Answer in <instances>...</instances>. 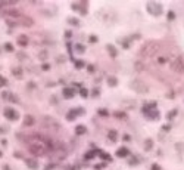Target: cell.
I'll return each instance as SVG.
<instances>
[{
	"mask_svg": "<svg viewBox=\"0 0 184 170\" xmlns=\"http://www.w3.org/2000/svg\"><path fill=\"white\" fill-rule=\"evenodd\" d=\"M163 62H167V59L165 58H159V64H163Z\"/></svg>",
	"mask_w": 184,
	"mask_h": 170,
	"instance_id": "32",
	"label": "cell"
},
{
	"mask_svg": "<svg viewBox=\"0 0 184 170\" xmlns=\"http://www.w3.org/2000/svg\"><path fill=\"white\" fill-rule=\"evenodd\" d=\"M131 87H133L137 93H147V90H149V87L146 86L145 81H141V80H139V79H136L131 81Z\"/></svg>",
	"mask_w": 184,
	"mask_h": 170,
	"instance_id": "3",
	"label": "cell"
},
{
	"mask_svg": "<svg viewBox=\"0 0 184 170\" xmlns=\"http://www.w3.org/2000/svg\"><path fill=\"white\" fill-rule=\"evenodd\" d=\"M152 169H153V170H159V169H161V167H159V166H158V164H153V166H152Z\"/></svg>",
	"mask_w": 184,
	"mask_h": 170,
	"instance_id": "31",
	"label": "cell"
},
{
	"mask_svg": "<svg viewBox=\"0 0 184 170\" xmlns=\"http://www.w3.org/2000/svg\"><path fill=\"white\" fill-rule=\"evenodd\" d=\"M156 52H158L156 43H153V41H147L146 45H143L141 51H140V55H141V56H152V55L156 53Z\"/></svg>",
	"mask_w": 184,
	"mask_h": 170,
	"instance_id": "2",
	"label": "cell"
},
{
	"mask_svg": "<svg viewBox=\"0 0 184 170\" xmlns=\"http://www.w3.org/2000/svg\"><path fill=\"white\" fill-rule=\"evenodd\" d=\"M81 95H83V98H87V95H89L87 89H81Z\"/></svg>",
	"mask_w": 184,
	"mask_h": 170,
	"instance_id": "26",
	"label": "cell"
},
{
	"mask_svg": "<svg viewBox=\"0 0 184 170\" xmlns=\"http://www.w3.org/2000/svg\"><path fill=\"white\" fill-rule=\"evenodd\" d=\"M0 155H2V153H0Z\"/></svg>",
	"mask_w": 184,
	"mask_h": 170,
	"instance_id": "34",
	"label": "cell"
},
{
	"mask_svg": "<svg viewBox=\"0 0 184 170\" xmlns=\"http://www.w3.org/2000/svg\"><path fill=\"white\" fill-rule=\"evenodd\" d=\"M46 126H49V127H53V129H59V126H58V123H55L53 121V119H46Z\"/></svg>",
	"mask_w": 184,
	"mask_h": 170,
	"instance_id": "10",
	"label": "cell"
},
{
	"mask_svg": "<svg viewBox=\"0 0 184 170\" xmlns=\"http://www.w3.org/2000/svg\"><path fill=\"white\" fill-rule=\"evenodd\" d=\"M90 41H93V43H94V41H96V36H90Z\"/></svg>",
	"mask_w": 184,
	"mask_h": 170,
	"instance_id": "33",
	"label": "cell"
},
{
	"mask_svg": "<svg viewBox=\"0 0 184 170\" xmlns=\"http://www.w3.org/2000/svg\"><path fill=\"white\" fill-rule=\"evenodd\" d=\"M117 155L118 157H127V155H128V149H127L125 147L119 148V149L117 151Z\"/></svg>",
	"mask_w": 184,
	"mask_h": 170,
	"instance_id": "9",
	"label": "cell"
},
{
	"mask_svg": "<svg viewBox=\"0 0 184 170\" xmlns=\"http://www.w3.org/2000/svg\"><path fill=\"white\" fill-rule=\"evenodd\" d=\"M108 83H109V85H111V86H117L118 80L115 79V77H112V75H111V77H108Z\"/></svg>",
	"mask_w": 184,
	"mask_h": 170,
	"instance_id": "17",
	"label": "cell"
},
{
	"mask_svg": "<svg viewBox=\"0 0 184 170\" xmlns=\"http://www.w3.org/2000/svg\"><path fill=\"white\" fill-rule=\"evenodd\" d=\"M30 151L35 155H46L47 154V145L43 141H31L30 142Z\"/></svg>",
	"mask_w": 184,
	"mask_h": 170,
	"instance_id": "1",
	"label": "cell"
},
{
	"mask_svg": "<svg viewBox=\"0 0 184 170\" xmlns=\"http://www.w3.org/2000/svg\"><path fill=\"white\" fill-rule=\"evenodd\" d=\"M25 164H27L30 169H37V167H39V163L33 158H27L25 160Z\"/></svg>",
	"mask_w": 184,
	"mask_h": 170,
	"instance_id": "7",
	"label": "cell"
},
{
	"mask_svg": "<svg viewBox=\"0 0 184 170\" xmlns=\"http://www.w3.org/2000/svg\"><path fill=\"white\" fill-rule=\"evenodd\" d=\"M147 11L150 12L152 15H159L162 12V6L156 5V3H147Z\"/></svg>",
	"mask_w": 184,
	"mask_h": 170,
	"instance_id": "6",
	"label": "cell"
},
{
	"mask_svg": "<svg viewBox=\"0 0 184 170\" xmlns=\"http://www.w3.org/2000/svg\"><path fill=\"white\" fill-rule=\"evenodd\" d=\"M24 124L25 126H33L34 124V117L33 115H27L25 120H24Z\"/></svg>",
	"mask_w": 184,
	"mask_h": 170,
	"instance_id": "11",
	"label": "cell"
},
{
	"mask_svg": "<svg viewBox=\"0 0 184 170\" xmlns=\"http://www.w3.org/2000/svg\"><path fill=\"white\" fill-rule=\"evenodd\" d=\"M171 70L175 71V73H184V61L181 58H175L174 61H171Z\"/></svg>",
	"mask_w": 184,
	"mask_h": 170,
	"instance_id": "4",
	"label": "cell"
},
{
	"mask_svg": "<svg viewBox=\"0 0 184 170\" xmlns=\"http://www.w3.org/2000/svg\"><path fill=\"white\" fill-rule=\"evenodd\" d=\"M46 56H47V55H46V52H41V53H40V58H43V59H46Z\"/></svg>",
	"mask_w": 184,
	"mask_h": 170,
	"instance_id": "30",
	"label": "cell"
},
{
	"mask_svg": "<svg viewBox=\"0 0 184 170\" xmlns=\"http://www.w3.org/2000/svg\"><path fill=\"white\" fill-rule=\"evenodd\" d=\"M75 65H77V68H81V67H84V62H81V61H77V62H75Z\"/></svg>",
	"mask_w": 184,
	"mask_h": 170,
	"instance_id": "28",
	"label": "cell"
},
{
	"mask_svg": "<svg viewBox=\"0 0 184 170\" xmlns=\"http://www.w3.org/2000/svg\"><path fill=\"white\" fill-rule=\"evenodd\" d=\"M75 132H77L78 135H83V133H85V132H87V129H85V126H77Z\"/></svg>",
	"mask_w": 184,
	"mask_h": 170,
	"instance_id": "13",
	"label": "cell"
},
{
	"mask_svg": "<svg viewBox=\"0 0 184 170\" xmlns=\"http://www.w3.org/2000/svg\"><path fill=\"white\" fill-rule=\"evenodd\" d=\"M5 47H6V51H9V52H12V51H13V47H12V45H9V43H6V46H5Z\"/></svg>",
	"mask_w": 184,
	"mask_h": 170,
	"instance_id": "27",
	"label": "cell"
},
{
	"mask_svg": "<svg viewBox=\"0 0 184 170\" xmlns=\"http://www.w3.org/2000/svg\"><path fill=\"white\" fill-rule=\"evenodd\" d=\"M134 67H136V70H137V71H141V70H143V65H141V62H140V61H137V62H136V65H134Z\"/></svg>",
	"mask_w": 184,
	"mask_h": 170,
	"instance_id": "21",
	"label": "cell"
},
{
	"mask_svg": "<svg viewBox=\"0 0 184 170\" xmlns=\"http://www.w3.org/2000/svg\"><path fill=\"white\" fill-rule=\"evenodd\" d=\"M21 71H22L21 68H13V70H12V74H13V75H16V77H22Z\"/></svg>",
	"mask_w": 184,
	"mask_h": 170,
	"instance_id": "15",
	"label": "cell"
},
{
	"mask_svg": "<svg viewBox=\"0 0 184 170\" xmlns=\"http://www.w3.org/2000/svg\"><path fill=\"white\" fill-rule=\"evenodd\" d=\"M6 83H7V80H6L5 77H0V87H2V86H6Z\"/></svg>",
	"mask_w": 184,
	"mask_h": 170,
	"instance_id": "25",
	"label": "cell"
},
{
	"mask_svg": "<svg viewBox=\"0 0 184 170\" xmlns=\"http://www.w3.org/2000/svg\"><path fill=\"white\" fill-rule=\"evenodd\" d=\"M115 115H117V117H121V119H125V114L124 113H117Z\"/></svg>",
	"mask_w": 184,
	"mask_h": 170,
	"instance_id": "29",
	"label": "cell"
},
{
	"mask_svg": "<svg viewBox=\"0 0 184 170\" xmlns=\"http://www.w3.org/2000/svg\"><path fill=\"white\" fill-rule=\"evenodd\" d=\"M22 22L25 24V27H30V25H33V19L31 18H22Z\"/></svg>",
	"mask_w": 184,
	"mask_h": 170,
	"instance_id": "18",
	"label": "cell"
},
{
	"mask_svg": "<svg viewBox=\"0 0 184 170\" xmlns=\"http://www.w3.org/2000/svg\"><path fill=\"white\" fill-rule=\"evenodd\" d=\"M108 51L111 52L112 56H117V51H115V47H113V46H108Z\"/></svg>",
	"mask_w": 184,
	"mask_h": 170,
	"instance_id": "20",
	"label": "cell"
},
{
	"mask_svg": "<svg viewBox=\"0 0 184 170\" xmlns=\"http://www.w3.org/2000/svg\"><path fill=\"white\" fill-rule=\"evenodd\" d=\"M152 143H153L152 139H147V141L145 142V149H146V151H150V149H152V147H153Z\"/></svg>",
	"mask_w": 184,
	"mask_h": 170,
	"instance_id": "14",
	"label": "cell"
},
{
	"mask_svg": "<svg viewBox=\"0 0 184 170\" xmlns=\"http://www.w3.org/2000/svg\"><path fill=\"white\" fill-rule=\"evenodd\" d=\"M109 139H111V141H117V132L115 130L109 132Z\"/></svg>",
	"mask_w": 184,
	"mask_h": 170,
	"instance_id": "19",
	"label": "cell"
},
{
	"mask_svg": "<svg viewBox=\"0 0 184 170\" xmlns=\"http://www.w3.org/2000/svg\"><path fill=\"white\" fill-rule=\"evenodd\" d=\"M3 114H5L6 119L12 120V121H13V120H18V117H19V114H18L13 108H6L5 111H3Z\"/></svg>",
	"mask_w": 184,
	"mask_h": 170,
	"instance_id": "5",
	"label": "cell"
},
{
	"mask_svg": "<svg viewBox=\"0 0 184 170\" xmlns=\"http://www.w3.org/2000/svg\"><path fill=\"white\" fill-rule=\"evenodd\" d=\"M69 24H74V25H78V19H75V18H69Z\"/></svg>",
	"mask_w": 184,
	"mask_h": 170,
	"instance_id": "24",
	"label": "cell"
},
{
	"mask_svg": "<svg viewBox=\"0 0 184 170\" xmlns=\"http://www.w3.org/2000/svg\"><path fill=\"white\" fill-rule=\"evenodd\" d=\"M75 49H77L78 53H83V52H84V46L83 45H77V46H75Z\"/></svg>",
	"mask_w": 184,
	"mask_h": 170,
	"instance_id": "22",
	"label": "cell"
},
{
	"mask_svg": "<svg viewBox=\"0 0 184 170\" xmlns=\"http://www.w3.org/2000/svg\"><path fill=\"white\" fill-rule=\"evenodd\" d=\"M80 113H81V111H69V113H68V120L75 119V115H77V114H80Z\"/></svg>",
	"mask_w": 184,
	"mask_h": 170,
	"instance_id": "16",
	"label": "cell"
},
{
	"mask_svg": "<svg viewBox=\"0 0 184 170\" xmlns=\"http://www.w3.org/2000/svg\"><path fill=\"white\" fill-rule=\"evenodd\" d=\"M6 22H7V25H9V27H15V25H18L16 21H12V19H7Z\"/></svg>",
	"mask_w": 184,
	"mask_h": 170,
	"instance_id": "23",
	"label": "cell"
},
{
	"mask_svg": "<svg viewBox=\"0 0 184 170\" xmlns=\"http://www.w3.org/2000/svg\"><path fill=\"white\" fill-rule=\"evenodd\" d=\"M18 43L21 46H25L28 43V39H27V36H19V39H18Z\"/></svg>",
	"mask_w": 184,
	"mask_h": 170,
	"instance_id": "12",
	"label": "cell"
},
{
	"mask_svg": "<svg viewBox=\"0 0 184 170\" xmlns=\"http://www.w3.org/2000/svg\"><path fill=\"white\" fill-rule=\"evenodd\" d=\"M74 95H75V90H74V89H71V87H65V89H63V96L65 98L69 99V98H72Z\"/></svg>",
	"mask_w": 184,
	"mask_h": 170,
	"instance_id": "8",
	"label": "cell"
}]
</instances>
